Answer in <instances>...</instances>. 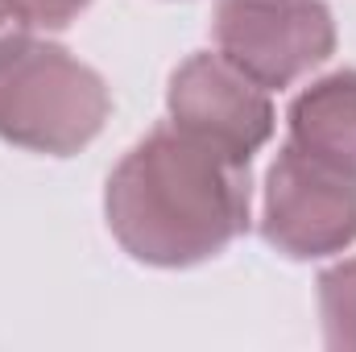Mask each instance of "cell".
<instances>
[{
    "mask_svg": "<svg viewBox=\"0 0 356 352\" xmlns=\"http://www.w3.org/2000/svg\"><path fill=\"white\" fill-rule=\"evenodd\" d=\"M290 145L356 170V71H336L290 104Z\"/></svg>",
    "mask_w": 356,
    "mask_h": 352,
    "instance_id": "obj_6",
    "label": "cell"
},
{
    "mask_svg": "<svg viewBox=\"0 0 356 352\" xmlns=\"http://www.w3.org/2000/svg\"><path fill=\"white\" fill-rule=\"evenodd\" d=\"M91 0H13V13L25 29H63Z\"/></svg>",
    "mask_w": 356,
    "mask_h": 352,
    "instance_id": "obj_8",
    "label": "cell"
},
{
    "mask_svg": "<svg viewBox=\"0 0 356 352\" xmlns=\"http://www.w3.org/2000/svg\"><path fill=\"white\" fill-rule=\"evenodd\" d=\"M17 33H25V25H0V54L13 46V38H17Z\"/></svg>",
    "mask_w": 356,
    "mask_h": 352,
    "instance_id": "obj_9",
    "label": "cell"
},
{
    "mask_svg": "<svg viewBox=\"0 0 356 352\" xmlns=\"http://www.w3.org/2000/svg\"><path fill=\"white\" fill-rule=\"evenodd\" d=\"M261 237L294 262L348 249L356 241V170L286 145L266 175Z\"/></svg>",
    "mask_w": 356,
    "mask_h": 352,
    "instance_id": "obj_4",
    "label": "cell"
},
{
    "mask_svg": "<svg viewBox=\"0 0 356 352\" xmlns=\"http://www.w3.org/2000/svg\"><path fill=\"white\" fill-rule=\"evenodd\" d=\"M319 315L327 349H356V257L319 278Z\"/></svg>",
    "mask_w": 356,
    "mask_h": 352,
    "instance_id": "obj_7",
    "label": "cell"
},
{
    "mask_svg": "<svg viewBox=\"0 0 356 352\" xmlns=\"http://www.w3.org/2000/svg\"><path fill=\"white\" fill-rule=\"evenodd\" d=\"M0 25H21L17 13H13V0H0Z\"/></svg>",
    "mask_w": 356,
    "mask_h": 352,
    "instance_id": "obj_10",
    "label": "cell"
},
{
    "mask_svg": "<svg viewBox=\"0 0 356 352\" xmlns=\"http://www.w3.org/2000/svg\"><path fill=\"white\" fill-rule=\"evenodd\" d=\"M170 125L249 162L273 133V104L261 83L236 71L224 54H195L170 75Z\"/></svg>",
    "mask_w": 356,
    "mask_h": 352,
    "instance_id": "obj_5",
    "label": "cell"
},
{
    "mask_svg": "<svg viewBox=\"0 0 356 352\" xmlns=\"http://www.w3.org/2000/svg\"><path fill=\"white\" fill-rule=\"evenodd\" d=\"M112 95L67 46L29 29L0 54V141L33 154H79L104 129Z\"/></svg>",
    "mask_w": 356,
    "mask_h": 352,
    "instance_id": "obj_2",
    "label": "cell"
},
{
    "mask_svg": "<svg viewBox=\"0 0 356 352\" xmlns=\"http://www.w3.org/2000/svg\"><path fill=\"white\" fill-rule=\"evenodd\" d=\"M104 216L120 249L145 265L220 257L249 228V162L162 125L108 175Z\"/></svg>",
    "mask_w": 356,
    "mask_h": 352,
    "instance_id": "obj_1",
    "label": "cell"
},
{
    "mask_svg": "<svg viewBox=\"0 0 356 352\" xmlns=\"http://www.w3.org/2000/svg\"><path fill=\"white\" fill-rule=\"evenodd\" d=\"M216 50L261 88H290L336 50L323 0H216Z\"/></svg>",
    "mask_w": 356,
    "mask_h": 352,
    "instance_id": "obj_3",
    "label": "cell"
}]
</instances>
